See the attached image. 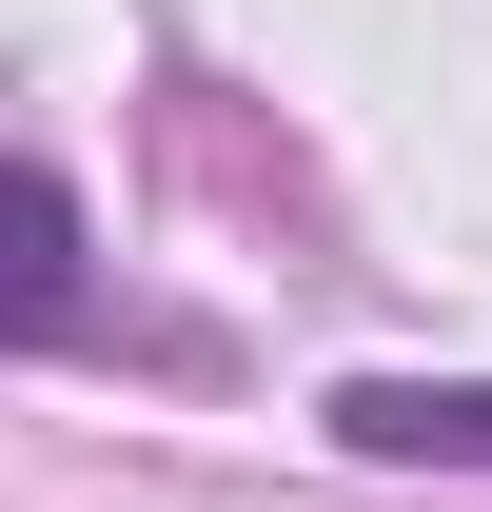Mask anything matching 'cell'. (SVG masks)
I'll list each match as a JSON object with an SVG mask.
<instances>
[{"instance_id": "2", "label": "cell", "mask_w": 492, "mask_h": 512, "mask_svg": "<svg viewBox=\"0 0 492 512\" xmlns=\"http://www.w3.org/2000/svg\"><path fill=\"white\" fill-rule=\"evenodd\" d=\"M79 197L40 178V158H0V335H79V296H99V276H79Z\"/></svg>"}, {"instance_id": "1", "label": "cell", "mask_w": 492, "mask_h": 512, "mask_svg": "<svg viewBox=\"0 0 492 512\" xmlns=\"http://www.w3.org/2000/svg\"><path fill=\"white\" fill-rule=\"evenodd\" d=\"M335 453H374V473H492V375H355Z\"/></svg>"}]
</instances>
